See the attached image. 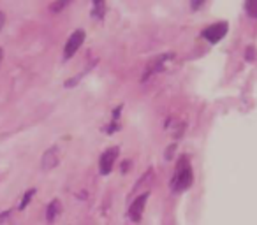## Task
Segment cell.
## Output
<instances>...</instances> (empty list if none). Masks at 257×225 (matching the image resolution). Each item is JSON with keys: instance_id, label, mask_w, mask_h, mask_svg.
<instances>
[{"instance_id": "obj_1", "label": "cell", "mask_w": 257, "mask_h": 225, "mask_svg": "<svg viewBox=\"0 0 257 225\" xmlns=\"http://www.w3.org/2000/svg\"><path fill=\"white\" fill-rule=\"evenodd\" d=\"M192 179L194 174H192V167H190V160L187 155H183L178 160V164H176V174L171 181V188L175 192H183V190H187L192 185Z\"/></svg>"}, {"instance_id": "obj_2", "label": "cell", "mask_w": 257, "mask_h": 225, "mask_svg": "<svg viewBox=\"0 0 257 225\" xmlns=\"http://www.w3.org/2000/svg\"><path fill=\"white\" fill-rule=\"evenodd\" d=\"M83 43H85V32H83L81 29H78L76 32L71 34V37L67 39V44H65V48H64V58L65 60H69V58H71L72 55L81 48Z\"/></svg>"}, {"instance_id": "obj_3", "label": "cell", "mask_w": 257, "mask_h": 225, "mask_svg": "<svg viewBox=\"0 0 257 225\" xmlns=\"http://www.w3.org/2000/svg\"><path fill=\"white\" fill-rule=\"evenodd\" d=\"M225 34H227V23L220 22V23H213V25L208 27V29L203 32V37L206 41H210L211 44H215L220 39H224Z\"/></svg>"}, {"instance_id": "obj_4", "label": "cell", "mask_w": 257, "mask_h": 225, "mask_svg": "<svg viewBox=\"0 0 257 225\" xmlns=\"http://www.w3.org/2000/svg\"><path fill=\"white\" fill-rule=\"evenodd\" d=\"M60 162V150L57 146H51L50 150L44 151L43 158H41V169L43 171H51L55 169Z\"/></svg>"}, {"instance_id": "obj_5", "label": "cell", "mask_w": 257, "mask_h": 225, "mask_svg": "<svg viewBox=\"0 0 257 225\" xmlns=\"http://www.w3.org/2000/svg\"><path fill=\"white\" fill-rule=\"evenodd\" d=\"M118 153H120V150H118L116 146L109 148V150H106L102 155H100V162H99V169L102 174H109L111 169H113V164L114 160H116Z\"/></svg>"}, {"instance_id": "obj_6", "label": "cell", "mask_w": 257, "mask_h": 225, "mask_svg": "<svg viewBox=\"0 0 257 225\" xmlns=\"http://www.w3.org/2000/svg\"><path fill=\"white\" fill-rule=\"evenodd\" d=\"M148 195H150L148 192L141 193V195L138 197L133 204H131V207H128V218H131L133 221H140L141 220V216H143V211H145V206H147Z\"/></svg>"}, {"instance_id": "obj_7", "label": "cell", "mask_w": 257, "mask_h": 225, "mask_svg": "<svg viewBox=\"0 0 257 225\" xmlns=\"http://www.w3.org/2000/svg\"><path fill=\"white\" fill-rule=\"evenodd\" d=\"M169 57H171V55H161V57H155L154 60L150 62V64H148V67L145 69V74H143V81H147L148 78H150V76H154L155 72H159L162 69V65L166 64V60H169Z\"/></svg>"}, {"instance_id": "obj_8", "label": "cell", "mask_w": 257, "mask_h": 225, "mask_svg": "<svg viewBox=\"0 0 257 225\" xmlns=\"http://www.w3.org/2000/svg\"><path fill=\"white\" fill-rule=\"evenodd\" d=\"M60 213H62L60 200H58V199L51 200V202H50V206H48V209H46V220L51 223V221H55V218H57Z\"/></svg>"}, {"instance_id": "obj_9", "label": "cell", "mask_w": 257, "mask_h": 225, "mask_svg": "<svg viewBox=\"0 0 257 225\" xmlns=\"http://www.w3.org/2000/svg\"><path fill=\"white\" fill-rule=\"evenodd\" d=\"M104 13H106V4H104V2H100V0H95V2H93L92 15L95 16V18H102Z\"/></svg>"}, {"instance_id": "obj_10", "label": "cell", "mask_w": 257, "mask_h": 225, "mask_svg": "<svg viewBox=\"0 0 257 225\" xmlns=\"http://www.w3.org/2000/svg\"><path fill=\"white\" fill-rule=\"evenodd\" d=\"M245 11L248 13L250 16H253V18H257V2H253V0H250V2H246V4H245Z\"/></svg>"}, {"instance_id": "obj_11", "label": "cell", "mask_w": 257, "mask_h": 225, "mask_svg": "<svg viewBox=\"0 0 257 225\" xmlns=\"http://www.w3.org/2000/svg\"><path fill=\"white\" fill-rule=\"evenodd\" d=\"M34 193H36V190L30 188L29 192H27L25 195H23V200H22V204H20V209H25L27 204H29V202H30V199H32V197H34Z\"/></svg>"}, {"instance_id": "obj_12", "label": "cell", "mask_w": 257, "mask_h": 225, "mask_svg": "<svg viewBox=\"0 0 257 225\" xmlns=\"http://www.w3.org/2000/svg\"><path fill=\"white\" fill-rule=\"evenodd\" d=\"M65 4H67V2H60V4H53V6H51V11H60V9L64 8Z\"/></svg>"}, {"instance_id": "obj_13", "label": "cell", "mask_w": 257, "mask_h": 225, "mask_svg": "<svg viewBox=\"0 0 257 225\" xmlns=\"http://www.w3.org/2000/svg\"><path fill=\"white\" fill-rule=\"evenodd\" d=\"M4 22H6V16H4V13L0 11V30H2V27H4Z\"/></svg>"}]
</instances>
